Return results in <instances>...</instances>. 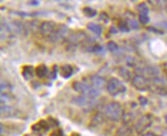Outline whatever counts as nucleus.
Listing matches in <instances>:
<instances>
[{"mask_svg": "<svg viewBox=\"0 0 167 136\" xmlns=\"http://www.w3.org/2000/svg\"><path fill=\"white\" fill-rule=\"evenodd\" d=\"M72 87L76 92L91 99L96 98L99 96V91L98 89L85 83L75 81L72 83Z\"/></svg>", "mask_w": 167, "mask_h": 136, "instance_id": "nucleus-1", "label": "nucleus"}, {"mask_svg": "<svg viewBox=\"0 0 167 136\" xmlns=\"http://www.w3.org/2000/svg\"><path fill=\"white\" fill-rule=\"evenodd\" d=\"M105 115L111 121H119L123 117L122 107L118 103H110L105 108Z\"/></svg>", "mask_w": 167, "mask_h": 136, "instance_id": "nucleus-2", "label": "nucleus"}, {"mask_svg": "<svg viewBox=\"0 0 167 136\" xmlns=\"http://www.w3.org/2000/svg\"><path fill=\"white\" fill-rule=\"evenodd\" d=\"M106 89L111 96H118L126 91V87L123 83L115 77H111L106 85Z\"/></svg>", "mask_w": 167, "mask_h": 136, "instance_id": "nucleus-3", "label": "nucleus"}, {"mask_svg": "<svg viewBox=\"0 0 167 136\" xmlns=\"http://www.w3.org/2000/svg\"><path fill=\"white\" fill-rule=\"evenodd\" d=\"M153 124V118L150 114H146L139 119L136 124L135 130L137 134L144 133V131L150 129Z\"/></svg>", "mask_w": 167, "mask_h": 136, "instance_id": "nucleus-4", "label": "nucleus"}, {"mask_svg": "<svg viewBox=\"0 0 167 136\" xmlns=\"http://www.w3.org/2000/svg\"><path fill=\"white\" fill-rule=\"evenodd\" d=\"M67 32H68V28L66 25L64 24H60L57 25V28L54 31V32L51 35H50L47 38L52 42H57L63 39L66 35Z\"/></svg>", "mask_w": 167, "mask_h": 136, "instance_id": "nucleus-5", "label": "nucleus"}, {"mask_svg": "<svg viewBox=\"0 0 167 136\" xmlns=\"http://www.w3.org/2000/svg\"><path fill=\"white\" fill-rule=\"evenodd\" d=\"M132 85L140 91H145L148 89V81L144 76L137 75L132 79Z\"/></svg>", "mask_w": 167, "mask_h": 136, "instance_id": "nucleus-6", "label": "nucleus"}, {"mask_svg": "<svg viewBox=\"0 0 167 136\" xmlns=\"http://www.w3.org/2000/svg\"><path fill=\"white\" fill-rule=\"evenodd\" d=\"M57 23L55 21L52 20H48V21H43L42 23H40L39 30L44 35H47V37L51 35L54 32V31L57 28Z\"/></svg>", "mask_w": 167, "mask_h": 136, "instance_id": "nucleus-7", "label": "nucleus"}, {"mask_svg": "<svg viewBox=\"0 0 167 136\" xmlns=\"http://www.w3.org/2000/svg\"><path fill=\"white\" fill-rule=\"evenodd\" d=\"M19 114V112L13 107L9 106H1V116L3 118L16 117Z\"/></svg>", "mask_w": 167, "mask_h": 136, "instance_id": "nucleus-8", "label": "nucleus"}, {"mask_svg": "<svg viewBox=\"0 0 167 136\" xmlns=\"http://www.w3.org/2000/svg\"><path fill=\"white\" fill-rule=\"evenodd\" d=\"M89 80L91 84H92L91 86L95 88L96 89L103 88L105 84V80L100 76H91L89 77Z\"/></svg>", "mask_w": 167, "mask_h": 136, "instance_id": "nucleus-9", "label": "nucleus"}, {"mask_svg": "<svg viewBox=\"0 0 167 136\" xmlns=\"http://www.w3.org/2000/svg\"><path fill=\"white\" fill-rule=\"evenodd\" d=\"M73 73H74V69H73V66L68 64V63H65L60 68V73L62 77L65 78V79L71 77V76L73 75Z\"/></svg>", "mask_w": 167, "mask_h": 136, "instance_id": "nucleus-10", "label": "nucleus"}, {"mask_svg": "<svg viewBox=\"0 0 167 136\" xmlns=\"http://www.w3.org/2000/svg\"><path fill=\"white\" fill-rule=\"evenodd\" d=\"M35 73V69L31 65H25L22 67L21 71V75L23 78L26 80H31L34 77V74Z\"/></svg>", "mask_w": 167, "mask_h": 136, "instance_id": "nucleus-11", "label": "nucleus"}, {"mask_svg": "<svg viewBox=\"0 0 167 136\" xmlns=\"http://www.w3.org/2000/svg\"><path fill=\"white\" fill-rule=\"evenodd\" d=\"M87 97H85L84 96H76L74 97L73 99V103L76 105L80 106H89L91 104V99L89 100Z\"/></svg>", "mask_w": 167, "mask_h": 136, "instance_id": "nucleus-12", "label": "nucleus"}, {"mask_svg": "<svg viewBox=\"0 0 167 136\" xmlns=\"http://www.w3.org/2000/svg\"><path fill=\"white\" fill-rule=\"evenodd\" d=\"M48 73V68L44 63H40L35 68V74L38 78H44Z\"/></svg>", "mask_w": 167, "mask_h": 136, "instance_id": "nucleus-13", "label": "nucleus"}, {"mask_svg": "<svg viewBox=\"0 0 167 136\" xmlns=\"http://www.w3.org/2000/svg\"><path fill=\"white\" fill-rule=\"evenodd\" d=\"M118 74L122 78L125 82H129L131 79V74L127 69L125 67H120L118 71Z\"/></svg>", "mask_w": 167, "mask_h": 136, "instance_id": "nucleus-14", "label": "nucleus"}, {"mask_svg": "<svg viewBox=\"0 0 167 136\" xmlns=\"http://www.w3.org/2000/svg\"><path fill=\"white\" fill-rule=\"evenodd\" d=\"M86 27L90 31L95 33L97 35H101V33H102V28L99 25L94 23V22H89L86 25Z\"/></svg>", "mask_w": 167, "mask_h": 136, "instance_id": "nucleus-15", "label": "nucleus"}, {"mask_svg": "<svg viewBox=\"0 0 167 136\" xmlns=\"http://www.w3.org/2000/svg\"><path fill=\"white\" fill-rule=\"evenodd\" d=\"M82 13L87 18H93L97 15V11L92 7H84L82 9Z\"/></svg>", "mask_w": 167, "mask_h": 136, "instance_id": "nucleus-16", "label": "nucleus"}, {"mask_svg": "<svg viewBox=\"0 0 167 136\" xmlns=\"http://www.w3.org/2000/svg\"><path fill=\"white\" fill-rule=\"evenodd\" d=\"M131 134V130L127 125L120 127L117 131V135L118 136H130Z\"/></svg>", "mask_w": 167, "mask_h": 136, "instance_id": "nucleus-17", "label": "nucleus"}, {"mask_svg": "<svg viewBox=\"0 0 167 136\" xmlns=\"http://www.w3.org/2000/svg\"><path fill=\"white\" fill-rule=\"evenodd\" d=\"M137 9L140 13V15H147L149 12V8L145 3H140L137 6Z\"/></svg>", "mask_w": 167, "mask_h": 136, "instance_id": "nucleus-18", "label": "nucleus"}, {"mask_svg": "<svg viewBox=\"0 0 167 136\" xmlns=\"http://www.w3.org/2000/svg\"><path fill=\"white\" fill-rule=\"evenodd\" d=\"M118 28L122 32H128L130 31L129 25L126 21H120L118 22Z\"/></svg>", "mask_w": 167, "mask_h": 136, "instance_id": "nucleus-19", "label": "nucleus"}, {"mask_svg": "<svg viewBox=\"0 0 167 136\" xmlns=\"http://www.w3.org/2000/svg\"><path fill=\"white\" fill-rule=\"evenodd\" d=\"M58 71H60L59 67H58V65L57 64H54L53 67H52V71L49 74V77L52 80H55L56 78H57V72Z\"/></svg>", "mask_w": 167, "mask_h": 136, "instance_id": "nucleus-20", "label": "nucleus"}, {"mask_svg": "<svg viewBox=\"0 0 167 136\" xmlns=\"http://www.w3.org/2000/svg\"><path fill=\"white\" fill-rule=\"evenodd\" d=\"M89 51L91 52H92V53L99 54V53L103 51V47L100 45H94L93 46H91L89 47Z\"/></svg>", "mask_w": 167, "mask_h": 136, "instance_id": "nucleus-21", "label": "nucleus"}, {"mask_svg": "<svg viewBox=\"0 0 167 136\" xmlns=\"http://www.w3.org/2000/svg\"><path fill=\"white\" fill-rule=\"evenodd\" d=\"M107 47H108V49L111 52L116 51L118 49V45H117L115 41H108V42L107 43Z\"/></svg>", "mask_w": 167, "mask_h": 136, "instance_id": "nucleus-22", "label": "nucleus"}, {"mask_svg": "<svg viewBox=\"0 0 167 136\" xmlns=\"http://www.w3.org/2000/svg\"><path fill=\"white\" fill-rule=\"evenodd\" d=\"M102 116L100 113H97L96 115H95V116L92 119V122H93V124L94 125H99V123H101L102 122Z\"/></svg>", "mask_w": 167, "mask_h": 136, "instance_id": "nucleus-23", "label": "nucleus"}, {"mask_svg": "<svg viewBox=\"0 0 167 136\" xmlns=\"http://www.w3.org/2000/svg\"><path fill=\"white\" fill-rule=\"evenodd\" d=\"M47 122L49 123L50 126H58L60 124L58 120L52 117H49L47 119Z\"/></svg>", "mask_w": 167, "mask_h": 136, "instance_id": "nucleus-24", "label": "nucleus"}, {"mask_svg": "<svg viewBox=\"0 0 167 136\" xmlns=\"http://www.w3.org/2000/svg\"><path fill=\"white\" fill-rule=\"evenodd\" d=\"M139 21H140L142 24H147L150 21V18L148 17V15H139Z\"/></svg>", "mask_w": 167, "mask_h": 136, "instance_id": "nucleus-25", "label": "nucleus"}, {"mask_svg": "<svg viewBox=\"0 0 167 136\" xmlns=\"http://www.w3.org/2000/svg\"><path fill=\"white\" fill-rule=\"evenodd\" d=\"M99 19L101 21L105 22V23H108V20H109V17H108V14L106 12H101V14L99 15Z\"/></svg>", "mask_w": 167, "mask_h": 136, "instance_id": "nucleus-26", "label": "nucleus"}, {"mask_svg": "<svg viewBox=\"0 0 167 136\" xmlns=\"http://www.w3.org/2000/svg\"><path fill=\"white\" fill-rule=\"evenodd\" d=\"M147 30L150 32L156 33V34H160V35H163V31L160 29H158L156 27H152V26H150L149 28H147Z\"/></svg>", "mask_w": 167, "mask_h": 136, "instance_id": "nucleus-27", "label": "nucleus"}, {"mask_svg": "<svg viewBox=\"0 0 167 136\" xmlns=\"http://www.w3.org/2000/svg\"><path fill=\"white\" fill-rule=\"evenodd\" d=\"M128 25H129V28H132V29H137L139 27V25L137 23V21L136 20H131L128 22Z\"/></svg>", "mask_w": 167, "mask_h": 136, "instance_id": "nucleus-28", "label": "nucleus"}, {"mask_svg": "<svg viewBox=\"0 0 167 136\" xmlns=\"http://www.w3.org/2000/svg\"><path fill=\"white\" fill-rule=\"evenodd\" d=\"M138 100H139V102H140V105L143 106H145L146 104L148 103V99H147L146 97H144V96H139Z\"/></svg>", "mask_w": 167, "mask_h": 136, "instance_id": "nucleus-29", "label": "nucleus"}, {"mask_svg": "<svg viewBox=\"0 0 167 136\" xmlns=\"http://www.w3.org/2000/svg\"><path fill=\"white\" fill-rule=\"evenodd\" d=\"M9 87H11V85L7 82H2L1 83V91L3 92L5 89H8Z\"/></svg>", "mask_w": 167, "mask_h": 136, "instance_id": "nucleus-30", "label": "nucleus"}, {"mask_svg": "<svg viewBox=\"0 0 167 136\" xmlns=\"http://www.w3.org/2000/svg\"><path fill=\"white\" fill-rule=\"evenodd\" d=\"M31 85V87H33V88H34V89H37V88H38V87L40 86V84L38 83V81H32Z\"/></svg>", "mask_w": 167, "mask_h": 136, "instance_id": "nucleus-31", "label": "nucleus"}, {"mask_svg": "<svg viewBox=\"0 0 167 136\" xmlns=\"http://www.w3.org/2000/svg\"><path fill=\"white\" fill-rule=\"evenodd\" d=\"M109 31H110V33H111V34H118V31H117V29H116L115 27H113V26H111V27L109 28Z\"/></svg>", "mask_w": 167, "mask_h": 136, "instance_id": "nucleus-32", "label": "nucleus"}, {"mask_svg": "<svg viewBox=\"0 0 167 136\" xmlns=\"http://www.w3.org/2000/svg\"><path fill=\"white\" fill-rule=\"evenodd\" d=\"M142 136H157L155 133H153L152 131H148L146 133H144Z\"/></svg>", "mask_w": 167, "mask_h": 136, "instance_id": "nucleus-33", "label": "nucleus"}, {"mask_svg": "<svg viewBox=\"0 0 167 136\" xmlns=\"http://www.w3.org/2000/svg\"><path fill=\"white\" fill-rule=\"evenodd\" d=\"M31 4L33 5H38L39 4V2L38 1H31Z\"/></svg>", "mask_w": 167, "mask_h": 136, "instance_id": "nucleus-34", "label": "nucleus"}, {"mask_svg": "<svg viewBox=\"0 0 167 136\" xmlns=\"http://www.w3.org/2000/svg\"><path fill=\"white\" fill-rule=\"evenodd\" d=\"M72 136H80L79 134L77 133H73V135H72Z\"/></svg>", "mask_w": 167, "mask_h": 136, "instance_id": "nucleus-35", "label": "nucleus"}, {"mask_svg": "<svg viewBox=\"0 0 167 136\" xmlns=\"http://www.w3.org/2000/svg\"><path fill=\"white\" fill-rule=\"evenodd\" d=\"M166 122H167V115H166Z\"/></svg>", "mask_w": 167, "mask_h": 136, "instance_id": "nucleus-36", "label": "nucleus"}, {"mask_svg": "<svg viewBox=\"0 0 167 136\" xmlns=\"http://www.w3.org/2000/svg\"><path fill=\"white\" fill-rule=\"evenodd\" d=\"M24 136H29L28 135H24Z\"/></svg>", "mask_w": 167, "mask_h": 136, "instance_id": "nucleus-37", "label": "nucleus"}]
</instances>
